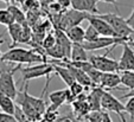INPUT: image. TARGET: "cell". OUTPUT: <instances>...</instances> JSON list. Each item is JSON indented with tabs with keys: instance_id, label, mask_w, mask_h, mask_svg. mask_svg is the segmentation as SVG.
<instances>
[{
	"instance_id": "cell-1",
	"label": "cell",
	"mask_w": 134,
	"mask_h": 122,
	"mask_svg": "<svg viewBox=\"0 0 134 122\" xmlns=\"http://www.w3.org/2000/svg\"><path fill=\"white\" fill-rule=\"evenodd\" d=\"M3 61L8 63H15L18 65L31 63H44L45 57L36 50H26L23 48H11L7 52L3 55Z\"/></svg>"
},
{
	"instance_id": "cell-2",
	"label": "cell",
	"mask_w": 134,
	"mask_h": 122,
	"mask_svg": "<svg viewBox=\"0 0 134 122\" xmlns=\"http://www.w3.org/2000/svg\"><path fill=\"white\" fill-rule=\"evenodd\" d=\"M101 19L110 25V27L115 31L116 36L119 38H128L132 33V28L127 24L126 19H124L120 14H115V13H104V14H97Z\"/></svg>"
},
{
	"instance_id": "cell-3",
	"label": "cell",
	"mask_w": 134,
	"mask_h": 122,
	"mask_svg": "<svg viewBox=\"0 0 134 122\" xmlns=\"http://www.w3.org/2000/svg\"><path fill=\"white\" fill-rule=\"evenodd\" d=\"M113 49H115V46L109 49L106 52V55H91L89 56V62L93 64L94 68L102 72H119V61H115V59H111L108 57Z\"/></svg>"
},
{
	"instance_id": "cell-4",
	"label": "cell",
	"mask_w": 134,
	"mask_h": 122,
	"mask_svg": "<svg viewBox=\"0 0 134 122\" xmlns=\"http://www.w3.org/2000/svg\"><path fill=\"white\" fill-rule=\"evenodd\" d=\"M21 66L17 65L15 68L8 69L6 71L0 72V94L7 95L11 98L15 100L18 94L17 86H15L14 74L17 70H20Z\"/></svg>"
},
{
	"instance_id": "cell-5",
	"label": "cell",
	"mask_w": 134,
	"mask_h": 122,
	"mask_svg": "<svg viewBox=\"0 0 134 122\" xmlns=\"http://www.w3.org/2000/svg\"><path fill=\"white\" fill-rule=\"evenodd\" d=\"M88 15L89 13L80 12V11H76L74 8L64 11V13H61V15H59L58 23H57L58 24V28L66 32L69 28L80 25L82 21L88 18Z\"/></svg>"
},
{
	"instance_id": "cell-6",
	"label": "cell",
	"mask_w": 134,
	"mask_h": 122,
	"mask_svg": "<svg viewBox=\"0 0 134 122\" xmlns=\"http://www.w3.org/2000/svg\"><path fill=\"white\" fill-rule=\"evenodd\" d=\"M21 76H23L24 83H27L29 81L35 78H39V77H50L51 72L55 70L53 64L51 63H39L37 65H31L27 68H21Z\"/></svg>"
},
{
	"instance_id": "cell-7",
	"label": "cell",
	"mask_w": 134,
	"mask_h": 122,
	"mask_svg": "<svg viewBox=\"0 0 134 122\" xmlns=\"http://www.w3.org/2000/svg\"><path fill=\"white\" fill-rule=\"evenodd\" d=\"M128 38H116V37H100L94 42H83L81 44L87 51H95L101 50V49H108L128 42Z\"/></svg>"
},
{
	"instance_id": "cell-8",
	"label": "cell",
	"mask_w": 134,
	"mask_h": 122,
	"mask_svg": "<svg viewBox=\"0 0 134 122\" xmlns=\"http://www.w3.org/2000/svg\"><path fill=\"white\" fill-rule=\"evenodd\" d=\"M101 108L103 112L115 113V114H118V115H121L126 112L125 104L121 103V101H120L119 98L114 97V95H111L108 90H104L103 95H102Z\"/></svg>"
},
{
	"instance_id": "cell-9",
	"label": "cell",
	"mask_w": 134,
	"mask_h": 122,
	"mask_svg": "<svg viewBox=\"0 0 134 122\" xmlns=\"http://www.w3.org/2000/svg\"><path fill=\"white\" fill-rule=\"evenodd\" d=\"M87 20L89 21L91 26H94V28L100 33L101 37H116V38H119L115 31L110 27V25L107 21H104L103 19L100 18L97 14H89Z\"/></svg>"
},
{
	"instance_id": "cell-10",
	"label": "cell",
	"mask_w": 134,
	"mask_h": 122,
	"mask_svg": "<svg viewBox=\"0 0 134 122\" xmlns=\"http://www.w3.org/2000/svg\"><path fill=\"white\" fill-rule=\"evenodd\" d=\"M120 71H134V50L128 42L122 44V55L119 61Z\"/></svg>"
},
{
	"instance_id": "cell-11",
	"label": "cell",
	"mask_w": 134,
	"mask_h": 122,
	"mask_svg": "<svg viewBox=\"0 0 134 122\" xmlns=\"http://www.w3.org/2000/svg\"><path fill=\"white\" fill-rule=\"evenodd\" d=\"M71 7L89 14H100L97 10V0H71Z\"/></svg>"
},
{
	"instance_id": "cell-12",
	"label": "cell",
	"mask_w": 134,
	"mask_h": 122,
	"mask_svg": "<svg viewBox=\"0 0 134 122\" xmlns=\"http://www.w3.org/2000/svg\"><path fill=\"white\" fill-rule=\"evenodd\" d=\"M104 90L101 86H93L88 95H87V101L90 107L91 112H99L102 110L101 108V100H102V95H103Z\"/></svg>"
},
{
	"instance_id": "cell-13",
	"label": "cell",
	"mask_w": 134,
	"mask_h": 122,
	"mask_svg": "<svg viewBox=\"0 0 134 122\" xmlns=\"http://www.w3.org/2000/svg\"><path fill=\"white\" fill-rule=\"evenodd\" d=\"M121 84V77L119 72H102V77L100 81V86L103 89H114Z\"/></svg>"
},
{
	"instance_id": "cell-14",
	"label": "cell",
	"mask_w": 134,
	"mask_h": 122,
	"mask_svg": "<svg viewBox=\"0 0 134 122\" xmlns=\"http://www.w3.org/2000/svg\"><path fill=\"white\" fill-rule=\"evenodd\" d=\"M70 61L71 62H86V61H89V57H88V55H87V50L81 45V44L72 43Z\"/></svg>"
},
{
	"instance_id": "cell-15",
	"label": "cell",
	"mask_w": 134,
	"mask_h": 122,
	"mask_svg": "<svg viewBox=\"0 0 134 122\" xmlns=\"http://www.w3.org/2000/svg\"><path fill=\"white\" fill-rule=\"evenodd\" d=\"M66 36L69 37L72 43H77V44H82L84 40H86V30L82 28L80 25L74 26V27L69 28L66 31Z\"/></svg>"
},
{
	"instance_id": "cell-16",
	"label": "cell",
	"mask_w": 134,
	"mask_h": 122,
	"mask_svg": "<svg viewBox=\"0 0 134 122\" xmlns=\"http://www.w3.org/2000/svg\"><path fill=\"white\" fill-rule=\"evenodd\" d=\"M7 31L12 39V45L11 48H14L15 44L21 43V36H23V25L18 23H13L10 26H7Z\"/></svg>"
},
{
	"instance_id": "cell-17",
	"label": "cell",
	"mask_w": 134,
	"mask_h": 122,
	"mask_svg": "<svg viewBox=\"0 0 134 122\" xmlns=\"http://www.w3.org/2000/svg\"><path fill=\"white\" fill-rule=\"evenodd\" d=\"M69 96V89H61L57 91H53L49 95V100H50L51 104L56 106V107H61L63 103L68 101Z\"/></svg>"
},
{
	"instance_id": "cell-18",
	"label": "cell",
	"mask_w": 134,
	"mask_h": 122,
	"mask_svg": "<svg viewBox=\"0 0 134 122\" xmlns=\"http://www.w3.org/2000/svg\"><path fill=\"white\" fill-rule=\"evenodd\" d=\"M15 107H17V103L14 102V100L11 98L7 95L0 94V110L1 112L6 113V114L14 115Z\"/></svg>"
},
{
	"instance_id": "cell-19",
	"label": "cell",
	"mask_w": 134,
	"mask_h": 122,
	"mask_svg": "<svg viewBox=\"0 0 134 122\" xmlns=\"http://www.w3.org/2000/svg\"><path fill=\"white\" fill-rule=\"evenodd\" d=\"M53 68H55L56 74L61 77L62 81H63L68 86H70L71 84L75 82V78H74L72 74H71V71L69 70L68 68H66V66L58 65V64H53Z\"/></svg>"
},
{
	"instance_id": "cell-20",
	"label": "cell",
	"mask_w": 134,
	"mask_h": 122,
	"mask_svg": "<svg viewBox=\"0 0 134 122\" xmlns=\"http://www.w3.org/2000/svg\"><path fill=\"white\" fill-rule=\"evenodd\" d=\"M27 100L30 101V103L32 104V107L35 108L38 114L42 115V116L45 114L48 108H46V103L43 100V97H35L32 95H29V92H27Z\"/></svg>"
},
{
	"instance_id": "cell-21",
	"label": "cell",
	"mask_w": 134,
	"mask_h": 122,
	"mask_svg": "<svg viewBox=\"0 0 134 122\" xmlns=\"http://www.w3.org/2000/svg\"><path fill=\"white\" fill-rule=\"evenodd\" d=\"M45 54L48 55V56L52 57V58L57 59V61H68L66 59V55H65V51H64V49L62 48L59 44H56L53 48L49 49V50L45 51Z\"/></svg>"
},
{
	"instance_id": "cell-22",
	"label": "cell",
	"mask_w": 134,
	"mask_h": 122,
	"mask_svg": "<svg viewBox=\"0 0 134 122\" xmlns=\"http://www.w3.org/2000/svg\"><path fill=\"white\" fill-rule=\"evenodd\" d=\"M121 84L129 90L134 89V71H120Z\"/></svg>"
},
{
	"instance_id": "cell-23",
	"label": "cell",
	"mask_w": 134,
	"mask_h": 122,
	"mask_svg": "<svg viewBox=\"0 0 134 122\" xmlns=\"http://www.w3.org/2000/svg\"><path fill=\"white\" fill-rule=\"evenodd\" d=\"M7 8L10 10V12L12 13L13 18H14V23L21 24V25L26 23L25 14H24V12H23V11H21L19 7H17V6H14V5H10Z\"/></svg>"
},
{
	"instance_id": "cell-24",
	"label": "cell",
	"mask_w": 134,
	"mask_h": 122,
	"mask_svg": "<svg viewBox=\"0 0 134 122\" xmlns=\"http://www.w3.org/2000/svg\"><path fill=\"white\" fill-rule=\"evenodd\" d=\"M14 23L12 13L8 8H0V24L4 26H10L11 24Z\"/></svg>"
},
{
	"instance_id": "cell-25",
	"label": "cell",
	"mask_w": 134,
	"mask_h": 122,
	"mask_svg": "<svg viewBox=\"0 0 134 122\" xmlns=\"http://www.w3.org/2000/svg\"><path fill=\"white\" fill-rule=\"evenodd\" d=\"M57 44V40H56V36L53 33H48V36H45V38L42 42V46L44 48V50H49V49L53 48V46Z\"/></svg>"
},
{
	"instance_id": "cell-26",
	"label": "cell",
	"mask_w": 134,
	"mask_h": 122,
	"mask_svg": "<svg viewBox=\"0 0 134 122\" xmlns=\"http://www.w3.org/2000/svg\"><path fill=\"white\" fill-rule=\"evenodd\" d=\"M69 90H70L71 95H72L74 97H79L80 95L84 94L86 86H83L81 83H79V82H76V81H75L70 86H69Z\"/></svg>"
},
{
	"instance_id": "cell-27",
	"label": "cell",
	"mask_w": 134,
	"mask_h": 122,
	"mask_svg": "<svg viewBox=\"0 0 134 122\" xmlns=\"http://www.w3.org/2000/svg\"><path fill=\"white\" fill-rule=\"evenodd\" d=\"M100 37H101L100 33L94 28V26H91L89 24L88 27L86 28V40L84 42H94V40H96L97 38H100Z\"/></svg>"
},
{
	"instance_id": "cell-28",
	"label": "cell",
	"mask_w": 134,
	"mask_h": 122,
	"mask_svg": "<svg viewBox=\"0 0 134 122\" xmlns=\"http://www.w3.org/2000/svg\"><path fill=\"white\" fill-rule=\"evenodd\" d=\"M86 119L88 120L89 122H103V113H102V110H99V112H90L86 116Z\"/></svg>"
},
{
	"instance_id": "cell-29",
	"label": "cell",
	"mask_w": 134,
	"mask_h": 122,
	"mask_svg": "<svg viewBox=\"0 0 134 122\" xmlns=\"http://www.w3.org/2000/svg\"><path fill=\"white\" fill-rule=\"evenodd\" d=\"M125 109H126V113L131 115L132 119H134V97L128 98L127 103L125 104Z\"/></svg>"
},
{
	"instance_id": "cell-30",
	"label": "cell",
	"mask_w": 134,
	"mask_h": 122,
	"mask_svg": "<svg viewBox=\"0 0 134 122\" xmlns=\"http://www.w3.org/2000/svg\"><path fill=\"white\" fill-rule=\"evenodd\" d=\"M0 122H18V121L14 117V115L6 114V113L0 110Z\"/></svg>"
},
{
	"instance_id": "cell-31",
	"label": "cell",
	"mask_w": 134,
	"mask_h": 122,
	"mask_svg": "<svg viewBox=\"0 0 134 122\" xmlns=\"http://www.w3.org/2000/svg\"><path fill=\"white\" fill-rule=\"evenodd\" d=\"M57 3L61 5L63 11H68V8L71 7V0H57Z\"/></svg>"
},
{
	"instance_id": "cell-32",
	"label": "cell",
	"mask_w": 134,
	"mask_h": 122,
	"mask_svg": "<svg viewBox=\"0 0 134 122\" xmlns=\"http://www.w3.org/2000/svg\"><path fill=\"white\" fill-rule=\"evenodd\" d=\"M126 21H127V24L129 25V27L134 31V5L132 6V13H131V15H129L128 18L126 19Z\"/></svg>"
},
{
	"instance_id": "cell-33",
	"label": "cell",
	"mask_w": 134,
	"mask_h": 122,
	"mask_svg": "<svg viewBox=\"0 0 134 122\" xmlns=\"http://www.w3.org/2000/svg\"><path fill=\"white\" fill-rule=\"evenodd\" d=\"M102 113H103V122H113V120H111L108 112H103L102 110Z\"/></svg>"
},
{
	"instance_id": "cell-34",
	"label": "cell",
	"mask_w": 134,
	"mask_h": 122,
	"mask_svg": "<svg viewBox=\"0 0 134 122\" xmlns=\"http://www.w3.org/2000/svg\"><path fill=\"white\" fill-rule=\"evenodd\" d=\"M97 1H102V3H106V4H111V5H114L118 8V6H116L118 0H97Z\"/></svg>"
},
{
	"instance_id": "cell-35",
	"label": "cell",
	"mask_w": 134,
	"mask_h": 122,
	"mask_svg": "<svg viewBox=\"0 0 134 122\" xmlns=\"http://www.w3.org/2000/svg\"><path fill=\"white\" fill-rule=\"evenodd\" d=\"M4 43V38H3V36H0V46H1V44ZM3 52H1V50H0V66H1V64H3Z\"/></svg>"
},
{
	"instance_id": "cell-36",
	"label": "cell",
	"mask_w": 134,
	"mask_h": 122,
	"mask_svg": "<svg viewBox=\"0 0 134 122\" xmlns=\"http://www.w3.org/2000/svg\"><path fill=\"white\" fill-rule=\"evenodd\" d=\"M119 117H120V120H121V122H127V121H126V119H125V116H124V114L119 115Z\"/></svg>"
},
{
	"instance_id": "cell-37",
	"label": "cell",
	"mask_w": 134,
	"mask_h": 122,
	"mask_svg": "<svg viewBox=\"0 0 134 122\" xmlns=\"http://www.w3.org/2000/svg\"><path fill=\"white\" fill-rule=\"evenodd\" d=\"M128 39L129 40H134V31H132V33H131V36L128 37Z\"/></svg>"
},
{
	"instance_id": "cell-38",
	"label": "cell",
	"mask_w": 134,
	"mask_h": 122,
	"mask_svg": "<svg viewBox=\"0 0 134 122\" xmlns=\"http://www.w3.org/2000/svg\"><path fill=\"white\" fill-rule=\"evenodd\" d=\"M128 44L132 46V49L134 50V40H128Z\"/></svg>"
},
{
	"instance_id": "cell-39",
	"label": "cell",
	"mask_w": 134,
	"mask_h": 122,
	"mask_svg": "<svg viewBox=\"0 0 134 122\" xmlns=\"http://www.w3.org/2000/svg\"><path fill=\"white\" fill-rule=\"evenodd\" d=\"M39 122H55V121H50V120H48V119H44V117H43V119H42Z\"/></svg>"
},
{
	"instance_id": "cell-40",
	"label": "cell",
	"mask_w": 134,
	"mask_h": 122,
	"mask_svg": "<svg viewBox=\"0 0 134 122\" xmlns=\"http://www.w3.org/2000/svg\"><path fill=\"white\" fill-rule=\"evenodd\" d=\"M1 1H4V3H11V1H13V0H1Z\"/></svg>"
}]
</instances>
